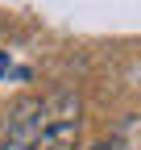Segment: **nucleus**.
I'll return each mask as SVG.
<instances>
[{
  "instance_id": "f257e3e1",
  "label": "nucleus",
  "mask_w": 141,
  "mask_h": 150,
  "mask_svg": "<svg viewBox=\"0 0 141 150\" xmlns=\"http://www.w3.org/2000/svg\"><path fill=\"white\" fill-rule=\"evenodd\" d=\"M75 142H79V100L58 96L54 104H46V125L33 150H75Z\"/></svg>"
},
{
  "instance_id": "f03ea898",
  "label": "nucleus",
  "mask_w": 141,
  "mask_h": 150,
  "mask_svg": "<svg viewBox=\"0 0 141 150\" xmlns=\"http://www.w3.org/2000/svg\"><path fill=\"white\" fill-rule=\"evenodd\" d=\"M42 125H46V100H33L25 96L8 112L4 121V138H0V150H33L42 138Z\"/></svg>"
},
{
  "instance_id": "7ed1b4c3",
  "label": "nucleus",
  "mask_w": 141,
  "mask_h": 150,
  "mask_svg": "<svg viewBox=\"0 0 141 150\" xmlns=\"http://www.w3.org/2000/svg\"><path fill=\"white\" fill-rule=\"evenodd\" d=\"M91 150H116V146H112V142H96Z\"/></svg>"
}]
</instances>
